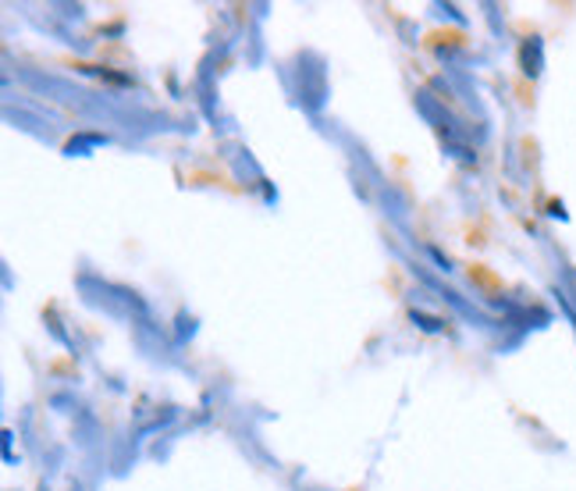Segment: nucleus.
<instances>
[{
	"label": "nucleus",
	"mask_w": 576,
	"mask_h": 491,
	"mask_svg": "<svg viewBox=\"0 0 576 491\" xmlns=\"http://www.w3.org/2000/svg\"><path fill=\"white\" fill-rule=\"evenodd\" d=\"M541 39L538 36H530L527 43H523V50H520V65H523V76H530V79H538L541 76Z\"/></svg>",
	"instance_id": "1"
}]
</instances>
